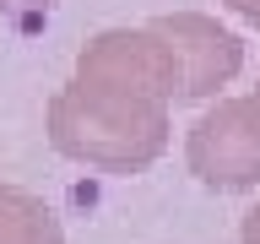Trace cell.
Here are the masks:
<instances>
[{
	"instance_id": "277c9868",
	"label": "cell",
	"mask_w": 260,
	"mask_h": 244,
	"mask_svg": "<svg viewBox=\"0 0 260 244\" xmlns=\"http://www.w3.org/2000/svg\"><path fill=\"white\" fill-rule=\"evenodd\" d=\"M0 244H65V228L44 195L0 185Z\"/></svg>"
},
{
	"instance_id": "5b68a950",
	"label": "cell",
	"mask_w": 260,
	"mask_h": 244,
	"mask_svg": "<svg viewBox=\"0 0 260 244\" xmlns=\"http://www.w3.org/2000/svg\"><path fill=\"white\" fill-rule=\"evenodd\" d=\"M54 0H0V22L11 33H44Z\"/></svg>"
},
{
	"instance_id": "8992f818",
	"label": "cell",
	"mask_w": 260,
	"mask_h": 244,
	"mask_svg": "<svg viewBox=\"0 0 260 244\" xmlns=\"http://www.w3.org/2000/svg\"><path fill=\"white\" fill-rule=\"evenodd\" d=\"M239 244H260V201L244 211V223H239Z\"/></svg>"
},
{
	"instance_id": "3957f363",
	"label": "cell",
	"mask_w": 260,
	"mask_h": 244,
	"mask_svg": "<svg viewBox=\"0 0 260 244\" xmlns=\"http://www.w3.org/2000/svg\"><path fill=\"white\" fill-rule=\"evenodd\" d=\"M157 38L168 44L179 65V103H201V98H217V87L239 76L244 65V44L222 22H211L201 11H174V16H152Z\"/></svg>"
},
{
	"instance_id": "52a82bcc",
	"label": "cell",
	"mask_w": 260,
	"mask_h": 244,
	"mask_svg": "<svg viewBox=\"0 0 260 244\" xmlns=\"http://www.w3.org/2000/svg\"><path fill=\"white\" fill-rule=\"evenodd\" d=\"M222 6H228L233 16H244L249 27H260V0H222Z\"/></svg>"
},
{
	"instance_id": "6da1fadb",
	"label": "cell",
	"mask_w": 260,
	"mask_h": 244,
	"mask_svg": "<svg viewBox=\"0 0 260 244\" xmlns=\"http://www.w3.org/2000/svg\"><path fill=\"white\" fill-rule=\"evenodd\" d=\"M179 103V65L152 22L109 27L76 54V71L49 98L54 152L103 174H141L168 152V109Z\"/></svg>"
},
{
	"instance_id": "7a4b0ae2",
	"label": "cell",
	"mask_w": 260,
	"mask_h": 244,
	"mask_svg": "<svg viewBox=\"0 0 260 244\" xmlns=\"http://www.w3.org/2000/svg\"><path fill=\"white\" fill-rule=\"evenodd\" d=\"M184 163L206 190H255L260 185V93L217 98L184 136Z\"/></svg>"
},
{
	"instance_id": "ba28073f",
	"label": "cell",
	"mask_w": 260,
	"mask_h": 244,
	"mask_svg": "<svg viewBox=\"0 0 260 244\" xmlns=\"http://www.w3.org/2000/svg\"><path fill=\"white\" fill-rule=\"evenodd\" d=\"M255 93H260V87H255Z\"/></svg>"
}]
</instances>
